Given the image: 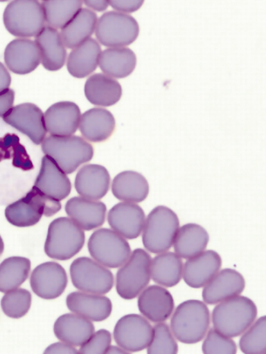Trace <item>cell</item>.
<instances>
[{
	"label": "cell",
	"mask_w": 266,
	"mask_h": 354,
	"mask_svg": "<svg viewBox=\"0 0 266 354\" xmlns=\"http://www.w3.org/2000/svg\"><path fill=\"white\" fill-rule=\"evenodd\" d=\"M211 324V313L206 303L191 299L182 302L170 321L173 336L184 344H196L204 339Z\"/></svg>",
	"instance_id": "obj_1"
},
{
	"label": "cell",
	"mask_w": 266,
	"mask_h": 354,
	"mask_svg": "<svg viewBox=\"0 0 266 354\" xmlns=\"http://www.w3.org/2000/svg\"><path fill=\"white\" fill-rule=\"evenodd\" d=\"M258 308L251 299L236 296L218 303L211 315L215 330L229 337L240 336L256 321Z\"/></svg>",
	"instance_id": "obj_2"
},
{
	"label": "cell",
	"mask_w": 266,
	"mask_h": 354,
	"mask_svg": "<svg viewBox=\"0 0 266 354\" xmlns=\"http://www.w3.org/2000/svg\"><path fill=\"white\" fill-rule=\"evenodd\" d=\"M42 151L66 175L74 173L79 167L89 162L94 153L93 145L77 136H50L44 138Z\"/></svg>",
	"instance_id": "obj_3"
},
{
	"label": "cell",
	"mask_w": 266,
	"mask_h": 354,
	"mask_svg": "<svg viewBox=\"0 0 266 354\" xmlns=\"http://www.w3.org/2000/svg\"><path fill=\"white\" fill-rule=\"evenodd\" d=\"M179 220L175 212L166 205L154 207L145 220L142 230V242L152 254H161L172 248Z\"/></svg>",
	"instance_id": "obj_4"
},
{
	"label": "cell",
	"mask_w": 266,
	"mask_h": 354,
	"mask_svg": "<svg viewBox=\"0 0 266 354\" xmlns=\"http://www.w3.org/2000/svg\"><path fill=\"white\" fill-rule=\"evenodd\" d=\"M85 242L84 230L71 218L60 217L50 224L44 252L55 260L66 261L81 251Z\"/></svg>",
	"instance_id": "obj_5"
},
{
	"label": "cell",
	"mask_w": 266,
	"mask_h": 354,
	"mask_svg": "<svg viewBox=\"0 0 266 354\" xmlns=\"http://www.w3.org/2000/svg\"><path fill=\"white\" fill-rule=\"evenodd\" d=\"M152 258L145 250H134L116 273V288L123 299H133L148 287L151 280Z\"/></svg>",
	"instance_id": "obj_6"
},
{
	"label": "cell",
	"mask_w": 266,
	"mask_h": 354,
	"mask_svg": "<svg viewBox=\"0 0 266 354\" xmlns=\"http://www.w3.org/2000/svg\"><path fill=\"white\" fill-rule=\"evenodd\" d=\"M3 21L9 33L21 39L37 37L46 24L42 6L36 0H15L9 3Z\"/></svg>",
	"instance_id": "obj_7"
},
{
	"label": "cell",
	"mask_w": 266,
	"mask_h": 354,
	"mask_svg": "<svg viewBox=\"0 0 266 354\" xmlns=\"http://www.w3.org/2000/svg\"><path fill=\"white\" fill-rule=\"evenodd\" d=\"M95 34L98 43L109 48H119L135 42L139 27L131 15L111 11L105 12L98 20Z\"/></svg>",
	"instance_id": "obj_8"
},
{
	"label": "cell",
	"mask_w": 266,
	"mask_h": 354,
	"mask_svg": "<svg viewBox=\"0 0 266 354\" xmlns=\"http://www.w3.org/2000/svg\"><path fill=\"white\" fill-rule=\"evenodd\" d=\"M88 250L94 261L107 268L121 267L132 254L127 240L109 229L94 232L89 239Z\"/></svg>",
	"instance_id": "obj_9"
},
{
	"label": "cell",
	"mask_w": 266,
	"mask_h": 354,
	"mask_svg": "<svg viewBox=\"0 0 266 354\" xmlns=\"http://www.w3.org/2000/svg\"><path fill=\"white\" fill-rule=\"evenodd\" d=\"M71 277L73 286L78 290L100 295L109 292L115 283L109 268L87 257H80L72 262Z\"/></svg>",
	"instance_id": "obj_10"
},
{
	"label": "cell",
	"mask_w": 266,
	"mask_h": 354,
	"mask_svg": "<svg viewBox=\"0 0 266 354\" xmlns=\"http://www.w3.org/2000/svg\"><path fill=\"white\" fill-rule=\"evenodd\" d=\"M153 327L143 315L123 316L114 328V339L128 353L141 352L150 343Z\"/></svg>",
	"instance_id": "obj_11"
},
{
	"label": "cell",
	"mask_w": 266,
	"mask_h": 354,
	"mask_svg": "<svg viewBox=\"0 0 266 354\" xmlns=\"http://www.w3.org/2000/svg\"><path fill=\"white\" fill-rule=\"evenodd\" d=\"M2 118L8 125L30 138L34 144H42L46 138L44 113L34 104L24 103L12 107Z\"/></svg>",
	"instance_id": "obj_12"
},
{
	"label": "cell",
	"mask_w": 266,
	"mask_h": 354,
	"mask_svg": "<svg viewBox=\"0 0 266 354\" xmlns=\"http://www.w3.org/2000/svg\"><path fill=\"white\" fill-rule=\"evenodd\" d=\"M68 284L62 266L46 262L37 266L31 274L30 286L36 295L44 299H55L62 295Z\"/></svg>",
	"instance_id": "obj_13"
},
{
	"label": "cell",
	"mask_w": 266,
	"mask_h": 354,
	"mask_svg": "<svg viewBox=\"0 0 266 354\" xmlns=\"http://www.w3.org/2000/svg\"><path fill=\"white\" fill-rule=\"evenodd\" d=\"M144 210L139 205L129 202L114 205L107 214L111 229L127 239H138L145 224Z\"/></svg>",
	"instance_id": "obj_14"
},
{
	"label": "cell",
	"mask_w": 266,
	"mask_h": 354,
	"mask_svg": "<svg viewBox=\"0 0 266 354\" xmlns=\"http://www.w3.org/2000/svg\"><path fill=\"white\" fill-rule=\"evenodd\" d=\"M245 289L242 274L232 268L220 270L204 287L202 299L208 305H217L224 300L239 296Z\"/></svg>",
	"instance_id": "obj_15"
},
{
	"label": "cell",
	"mask_w": 266,
	"mask_h": 354,
	"mask_svg": "<svg viewBox=\"0 0 266 354\" xmlns=\"http://www.w3.org/2000/svg\"><path fill=\"white\" fill-rule=\"evenodd\" d=\"M46 131L55 137L74 135L79 128L81 112L77 104L62 101L53 104L44 113Z\"/></svg>",
	"instance_id": "obj_16"
},
{
	"label": "cell",
	"mask_w": 266,
	"mask_h": 354,
	"mask_svg": "<svg viewBox=\"0 0 266 354\" xmlns=\"http://www.w3.org/2000/svg\"><path fill=\"white\" fill-rule=\"evenodd\" d=\"M138 308L141 315L150 322H163L172 315L174 299L172 294L161 286L145 288L139 294Z\"/></svg>",
	"instance_id": "obj_17"
},
{
	"label": "cell",
	"mask_w": 266,
	"mask_h": 354,
	"mask_svg": "<svg viewBox=\"0 0 266 354\" xmlns=\"http://www.w3.org/2000/svg\"><path fill=\"white\" fill-rule=\"evenodd\" d=\"M222 267V259L217 252L209 250L188 259L183 266L184 281L188 286L199 289L216 276Z\"/></svg>",
	"instance_id": "obj_18"
},
{
	"label": "cell",
	"mask_w": 266,
	"mask_h": 354,
	"mask_svg": "<svg viewBox=\"0 0 266 354\" xmlns=\"http://www.w3.org/2000/svg\"><path fill=\"white\" fill-rule=\"evenodd\" d=\"M4 59L9 71L17 75L34 71L41 62L37 44L26 39H15L9 43L5 50Z\"/></svg>",
	"instance_id": "obj_19"
},
{
	"label": "cell",
	"mask_w": 266,
	"mask_h": 354,
	"mask_svg": "<svg viewBox=\"0 0 266 354\" xmlns=\"http://www.w3.org/2000/svg\"><path fill=\"white\" fill-rule=\"evenodd\" d=\"M69 311L91 322L107 320L112 313V302L100 294L75 292L69 294L66 300Z\"/></svg>",
	"instance_id": "obj_20"
},
{
	"label": "cell",
	"mask_w": 266,
	"mask_h": 354,
	"mask_svg": "<svg viewBox=\"0 0 266 354\" xmlns=\"http://www.w3.org/2000/svg\"><path fill=\"white\" fill-rule=\"evenodd\" d=\"M65 211L69 218L87 232L103 226L107 216V207L103 202L82 197L69 199Z\"/></svg>",
	"instance_id": "obj_21"
},
{
	"label": "cell",
	"mask_w": 266,
	"mask_h": 354,
	"mask_svg": "<svg viewBox=\"0 0 266 354\" xmlns=\"http://www.w3.org/2000/svg\"><path fill=\"white\" fill-rule=\"evenodd\" d=\"M110 185V175L105 167L88 164L79 170L75 187L82 198L100 201L105 197Z\"/></svg>",
	"instance_id": "obj_22"
},
{
	"label": "cell",
	"mask_w": 266,
	"mask_h": 354,
	"mask_svg": "<svg viewBox=\"0 0 266 354\" xmlns=\"http://www.w3.org/2000/svg\"><path fill=\"white\" fill-rule=\"evenodd\" d=\"M34 187L44 194L61 201L71 192V183L66 174L62 171L48 156H44Z\"/></svg>",
	"instance_id": "obj_23"
},
{
	"label": "cell",
	"mask_w": 266,
	"mask_h": 354,
	"mask_svg": "<svg viewBox=\"0 0 266 354\" xmlns=\"http://www.w3.org/2000/svg\"><path fill=\"white\" fill-rule=\"evenodd\" d=\"M116 129L115 117L107 109L95 107L81 115L79 129L87 140L100 143L107 140Z\"/></svg>",
	"instance_id": "obj_24"
},
{
	"label": "cell",
	"mask_w": 266,
	"mask_h": 354,
	"mask_svg": "<svg viewBox=\"0 0 266 354\" xmlns=\"http://www.w3.org/2000/svg\"><path fill=\"white\" fill-rule=\"evenodd\" d=\"M39 47L41 63L49 71H60L64 66L66 50L59 31L51 27H44L37 35L36 41Z\"/></svg>",
	"instance_id": "obj_25"
},
{
	"label": "cell",
	"mask_w": 266,
	"mask_h": 354,
	"mask_svg": "<svg viewBox=\"0 0 266 354\" xmlns=\"http://www.w3.org/2000/svg\"><path fill=\"white\" fill-rule=\"evenodd\" d=\"M53 330L56 337L62 342L81 346L94 333L95 328L93 322L73 313L60 316Z\"/></svg>",
	"instance_id": "obj_26"
},
{
	"label": "cell",
	"mask_w": 266,
	"mask_h": 354,
	"mask_svg": "<svg viewBox=\"0 0 266 354\" xmlns=\"http://www.w3.org/2000/svg\"><path fill=\"white\" fill-rule=\"evenodd\" d=\"M85 95L94 106H111L121 100L123 88L116 79L105 74H95L87 79Z\"/></svg>",
	"instance_id": "obj_27"
},
{
	"label": "cell",
	"mask_w": 266,
	"mask_h": 354,
	"mask_svg": "<svg viewBox=\"0 0 266 354\" xmlns=\"http://www.w3.org/2000/svg\"><path fill=\"white\" fill-rule=\"evenodd\" d=\"M101 48L100 44L94 39L85 41L69 53L66 68L76 78H85L96 71L99 65Z\"/></svg>",
	"instance_id": "obj_28"
},
{
	"label": "cell",
	"mask_w": 266,
	"mask_h": 354,
	"mask_svg": "<svg viewBox=\"0 0 266 354\" xmlns=\"http://www.w3.org/2000/svg\"><path fill=\"white\" fill-rule=\"evenodd\" d=\"M113 195L119 201L129 203H141L150 194V185L144 176L127 170L116 176L112 183Z\"/></svg>",
	"instance_id": "obj_29"
},
{
	"label": "cell",
	"mask_w": 266,
	"mask_h": 354,
	"mask_svg": "<svg viewBox=\"0 0 266 354\" xmlns=\"http://www.w3.org/2000/svg\"><path fill=\"white\" fill-rule=\"evenodd\" d=\"M210 236L204 227L195 223H188L179 227L174 240L175 254L181 259H188L201 254L207 248Z\"/></svg>",
	"instance_id": "obj_30"
},
{
	"label": "cell",
	"mask_w": 266,
	"mask_h": 354,
	"mask_svg": "<svg viewBox=\"0 0 266 354\" xmlns=\"http://www.w3.org/2000/svg\"><path fill=\"white\" fill-rule=\"evenodd\" d=\"M97 15L88 8H81L65 27L62 28L63 44L69 49H74L91 39L96 30Z\"/></svg>",
	"instance_id": "obj_31"
},
{
	"label": "cell",
	"mask_w": 266,
	"mask_h": 354,
	"mask_svg": "<svg viewBox=\"0 0 266 354\" xmlns=\"http://www.w3.org/2000/svg\"><path fill=\"white\" fill-rule=\"evenodd\" d=\"M137 65V57L127 47L107 48L101 52L99 66L107 77L122 79L129 77Z\"/></svg>",
	"instance_id": "obj_32"
},
{
	"label": "cell",
	"mask_w": 266,
	"mask_h": 354,
	"mask_svg": "<svg viewBox=\"0 0 266 354\" xmlns=\"http://www.w3.org/2000/svg\"><path fill=\"white\" fill-rule=\"evenodd\" d=\"M5 214L9 223L17 227H30L39 223L44 211L36 189L33 187L24 198L9 205Z\"/></svg>",
	"instance_id": "obj_33"
},
{
	"label": "cell",
	"mask_w": 266,
	"mask_h": 354,
	"mask_svg": "<svg viewBox=\"0 0 266 354\" xmlns=\"http://www.w3.org/2000/svg\"><path fill=\"white\" fill-rule=\"evenodd\" d=\"M183 266L182 259L175 252H161L152 259L151 278L155 283L161 286H176L181 280Z\"/></svg>",
	"instance_id": "obj_34"
},
{
	"label": "cell",
	"mask_w": 266,
	"mask_h": 354,
	"mask_svg": "<svg viewBox=\"0 0 266 354\" xmlns=\"http://www.w3.org/2000/svg\"><path fill=\"white\" fill-rule=\"evenodd\" d=\"M82 5L80 0H47L41 4L44 21L55 30L65 27L80 11Z\"/></svg>",
	"instance_id": "obj_35"
},
{
	"label": "cell",
	"mask_w": 266,
	"mask_h": 354,
	"mask_svg": "<svg viewBox=\"0 0 266 354\" xmlns=\"http://www.w3.org/2000/svg\"><path fill=\"white\" fill-rule=\"evenodd\" d=\"M30 266L27 258L6 259L0 264V292L6 293L20 287L28 279Z\"/></svg>",
	"instance_id": "obj_36"
},
{
	"label": "cell",
	"mask_w": 266,
	"mask_h": 354,
	"mask_svg": "<svg viewBox=\"0 0 266 354\" xmlns=\"http://www.w3.org/2000/svg\"><path fill=\"white\" fill-rule=\"evenodd\" d=\"M240 348L245 354L266 353V317L253 322L242 334Z\"/></svg>",
	"instance_id": "obj_37"
},
{
	"label": "cell",
	"mask_w": 266,
	"mask_h": 354,
	"mask_svg": "<svg viewBox=\"0 0 266 354\" xmlns=\"http://www.w3.org/2000/svg\"><path fill=\"white\" fill-rule=\"evenodd\" d=\"M147 352L150 354H176L179 352L176 338L166 324L158 322L153 328Z\"/></svg>",
	"instance_id": "obj_38"
},
{
	"label": "cell",
	"mask_w": 266,
	"mask_h": 354,
	"mask_svg": "<svg viewBox=\"0 0 266 354\" xmlns=\"http://www.w3.org/2000/svg\"><path fill=\"white\" fill-rule=\"evenodd\" d=\"M31 305V294L25 289L12 290L5 293L1 300L3 312L8 317L21 318L28 312Z\"/></svg>",
	"instance_id": "obj_39"
},
{
	"label": "cell",
	"mask_w": 266,
	"mask_h": 354,
	"mask_svg": "<svg viewBox=\"0 0 266 354\" xmlns=\"http://www.w3.org/2000/svg\"><path fill=\"white\" fill-rule=\"evenodd\" d=\"M204 344H202V353L205 354H236L237 346L232 337L226 336L215 330L207 332Z\"/></svg>",
	"instance_id": "obj_40"
},
{
	"label": "cell",
	"mask_w": 266,
	"mask_h": 354,
	"mask_svg": "<svg viewBox=\"0 0 266 354\" xmlns=\"http://www.w3.org/2000/svg\"><path fill=\"white\" fill-rule=\"evenodd\" d=\"M112 337L107 330H100L91 335L89 339L80 346L78 353L84 354H104L111 346Z\"/></svg>",
	"instance_id": "obj_41"
},
{
	"label": "cell",
	"mask_w": 266,
	"mask_h": 354,
	"mask_svg": "<svg viewBox=\"0 0 266 354\" xmlns=\"http://www.w3.org/2000/svg\"><path fill=\"white\" fill-rule=\"evenodd\" d=\"M111 8H113L116 12H123L128 15V12H133L139 10L144 4L143 0H114L109 2Z\"/></svg>",
	"instance_id": "obj_42"
},
{
	"label": "cell",
	"mask_w": 266,
	"mask_h": 354,
	"mask_svg": "<svg viewBox=\"0 0 266 354\" xmlns=\"http://www.w3.org/2000/svg\"><path fill=\"white\" fill-rule=\"evenodd\" d=\"M15 91L8 88L4 93H0V117H3L14 105Z\"/></svg>",
	"instance_id": "obj_43"
},
{
	"label": "cell",
	"mask_w": 266,
	"mask_h": 354,
	"mask_svg": "<svg viewBox=\"0 0 266 354\" xmlns=\"http://www.w3.org/2000/svg\"><path fill=\"white\" fill-rule=\"evenodd\" d=\"M46 354H76L78 353V350L75 346L65 342H59L51 344L44 351Z\"/></svg>",
	"instance_id": "obj_44"
},
{
	"label": "cell",
	"mask_w": 266,
	"mask_h": 354,
	"mask_svg": "<svg viewBox=\"0 0 266 354\" xmlns=\"http://www.w3.org/2000/svg\"><path fill=\"white\" fill-rule=\"evenodd\" d=\"M11 84V75L6 66L0 62V93L8 90Z\"/></svg>",
	"instance_id": "obj_45"
},
{
	"label": "cell",
	"mask_w": 266,
	"mask_h": 354,
	"mask_svg": "<svg viewBox=\"0 0 266 354\" xmlns=\"http://www.w3.org/2000/svg\"><path fill=\"white\" fill-rule=\"evenodd\" d=\"M84 3L89 8L98 12L107 10V6H109V1H104V0H87Z\"/></svg>",
	"instance_id": "obj_46"
},
{
	"label": "cell",
	"mask_w": 266,
	"mask_h": 354,
	"mask_svg": "<svg viewBox=\"0 0 266 354\" xmlns=\"http://www.w3.org/2000/svg\"><path fill=\"white\" fill-rule=\"evenodd\" d=\"M107 354H125V353H129L128 352H126L125 349H123L122 347H120L119 346H110L109 348H107Z\"/></svg>",
	"instance_id": "obj_47"
},
{
	"label": "cell",
	"mask_w": 266,
	"mask_h": 354,
	"mask_svg": "<svg viewBox=\"0 0 266 354\" xmlns=\"http://www.w3.org/2000/svg\"><path fill=\"white\" fill-rule=\"evenodd\" d=\"M3 252H4V242H3V239L0 236V255L3 254Z\"/></svg>",
	"instance_id": "obj_48"
}]
</instances>
